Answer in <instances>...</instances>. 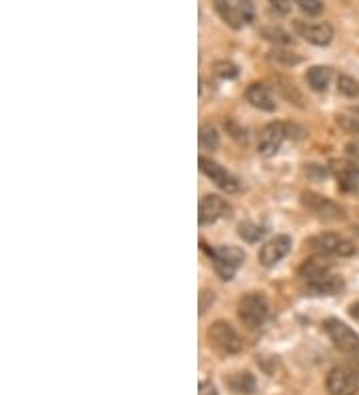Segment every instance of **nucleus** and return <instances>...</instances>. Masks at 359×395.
Instances as JSON below:
<instances>
[{
  "label": "nucleus",
  "mask_w": 359,
  "mask_h": 395,
  "mask_svg": "<svg viewBox=\"0 0 359 395\" xmlns=\"http://www.w3.org/2000/svg\"><path fill=\"white\" fill-rule=\"evenodd\" d=\"M204 250L212 258L214 268H216L220 277L226 280V282H229L234 277V274H236V270L246 262V253L241 252L239 248H236V246H220V248L204 246Z\"/></svg>",
  "instance_id": "obj_1"
},
{
  "label": "nucleus",
  "mask_w": 359,
  "mask_h": 395,
  "mask_svg": "<svg viewBox=\"0 0 359 395\" xmlns=\"http://www.w3.org/2000/svg\"><path fill=\"white\" fill-rule=\"evenodd\" d=\"M239 319L250 329H258L268 319V302L261 294H248L239 299Z\"/></svg>",
  "instance_id": "obj_2"
},
{
  "label": "nucleus",
  "mask_w": 359,
  "mask_h": 395,
  "mask_svg": "<svg viewBox=\"0 0 359 395\" xmlns=\"http://www.w3.org/2000/svg\"><path fill=\"white\" fill-rule=\"evenodd\" d=\"M326 389L329 395H355L359 389V372L353 367H334L327 373Z\"/></svg>",
  "instance_id": "obj_3"
},
{
  "label": "nucleus",
  "mask_w": 359,
  "mask_h": 395,
  "mask_svg": "<svg viewBox=\"0 0 359 395\" xmlns=\"http://www.w3.org/2000/svg\"><path fill=\"white\" fill-rule=\"evenodd\" d=\"M326 331L336 348L351 355H359V336L348 324H343L338 318H329L326 321Z\"/></svg>",
  "instance_id": "obj_4"
},
{
  "label": "nucleus",
  "mask_w": 359,
  "mask_h": 395,
  "mask_svg": "<svg viewBox=\"0 0 359 395\" xmlns=\"http://www.w3.org/2000/svg\"><path fill=\"white\" fill-rule=\"evenodd\" d=\"M207 340L210 343L220 350L222 353H238L241 350V340H239V336L236 333V329L232 328L229 324L226 321H214L210 328H207Z\"/></svg>",
  "instance_id": "obj_5"
},
{
  "label": "nucleus",
  "mask_w": 359,
  "mask_h": 395,
  "mask_svg": "<svg viewBox=\"0 0 359 395\" xmlns=\"http://www.w3.org/2000/svg\"><path fill=\"white\" fill-rule=\"evenodd\" d=\"M314 250L319 253H326V256H339V258H348L355 253V244L351 240H348L346 236H339L334 231H327V234H319L312 240Z\"/></svg>",
  "instance_id": "obj_6"
},
{
  "label": "nucleus",
  "mask_w": 359,
  "mask_h": 395,
  "mask_svg": "<svg viewBox=\"0 0 359 395\" xmlns=\"http://www.w3.org/2000/svg\"><path fill=\"white\" fill-rule=\"evenodd\" d=\"M302 204L304 208H307L312 214H316L317 218L324 219H343L346 218V210L341 208L339 204H336L334 200H329L326 196H319L314 192H304L302 194Z\"/></svg>",
  "instance_id": "obj_7"
},
{
  "label": "nucleus",
  "mask_w": 359,
  "mask_h": 395,
  "mask_svg": "<svg viewBox=\"0 0 359 395\" xmlns=\"http://www.w3.org/2000/svg\"><path fill=\"white\" fill-rule=\"evenodd\" d=\"M294 26L295 33L314 46H327L334 40V28H331L329 22L295 21Z\"/></svg>",
  "instance_id": "obj_8"
},
{
  "label": "nucleus",
  "mask_w": 359,
  "mask_h": 395,
  "mask_svg": "<svg viewBox=\"0 0 359 395\" xmlns=\"http://www.w3.org/2000/svg\"><path fill=\"white\" fill-rule=\"evenodd\" d=\"M200 170L204 172V174L216 184L218 188H222L224 192H228V194H234V192H238L239 190V184L238 180L234 178V176L229 174L226 168H222L218 162H214V160H210L206 156H200Z\"/></svg>",
  "instance_id": "obj_9"
},
{
  "label": "nucleus",
  "mask_w": 359,
  "mask_h": 395,
  "mask_svg": "<svg viewBox=\"0 0 359 395\" xmlns=\"http://www.w3.org/2000/svg\"><path fill=\"white\" fill-rule=\"evenodd\" d=\"M290 250H292V238L290 236H275V238L261 246L258 260H260L261 265L272 268L278 262H282L283 258L290 253Z\"/></svg>",
  "instance_id": "obj_10"
},
{
  "label": "nucleus",
  "mask_w": 359,
  "mask_h": 395,
  "mask_svg": "<svg viewBox=\"0 0 359 395\" xmlns=\"http://www.w3.org/2000/svg\"><path fill=\"white\" fill-rule=\"evenodd\" d=\"M228 212L229 206L224 198L210 194V196H204L200 200V206H198V222H200V226H207V224H214V222H218L220 218L228 216Z\"/></svg>",
  "instance_id": "obj_11"
},
{
  "label": "nucleus",
  "mask_w": 359,
  "mask_h": 395,
  "mask_svg": "<svg viewBox=\"0 0 359 395\" xmlns=\"http://www.w3.org/2000/svg\"><path fill=\"white\" fill-rule=\"evenodd\" d=\"M285 136H287V132H285V126H283V124H280V122L268 124V126L263 128V132H261L260 142H258V152H260L261 156H266V158H272V156H275V154L280 152Z\"/></svg>",
  "instance_id": "obj_12"
},
{
  "label": "nucleus",
  "mask_w": 359,
  "mask_h": 395,
  "mask_svg": "<svg viewBox=\"0 0 359 395\" xmlns=\"http://www.w3.org/2000/svg\"><path fill=\"white\" fill-rule=\"evenodd\" d=\"M338 184L346 192H355L359 188V166L353 160H338L331 166Z\"/></svg>",
  "instance_id": "obj_13"
},
{
  "label": "nucleus",
  "mask_w": 359,
  "mask_h": 395,
  "mask_svg": "<svg viewBox=\"0 0 359 395\" xmlns=\"http://www.w3.org/2000/svg\"><path fill=\"white\" fill-rule=\"evenodd\" d=\"M246 98L250 102L253 108L263 110V112H273L275 110V98H273L272 90L266 84H250V88L246 90Z\"/></svg>",
  "instance_id": "obj_14"
},
{
  "label": "nucleus",
  "mask_w": 359,
  "mask_h": 395,
  "mask_svg": "<svg viewBox=\"0 0 359 395\" xmlns=\"http://www.w3.org/2000/svg\"><path fill=\"white\" fill-rule=\"evenodd\" d=\"M327 275H331V265L321 260V258H314V260H307L300 270V277L304 280L305 284L312 285L326 280Z\"/></svg>",
  "instance_id": "obj_15"
},
{
  "label": "nucleus",
  "mask_w": 359,
  "mask_h": 395,
  "mask_svg": "<svg viewBox=\"0 0 359 395\" xmlns=\"http://www.w3.org/2000/svg\"><path fill=\"white\" fill-rule=\"evenodd\" d=\"M226 385H228L232 391H236L239 395H251L258 389L256 377L248 372L232 373L229 377H226Z\"/></svg>",
  "instance_id": "obj_16"
},
{
  "label": "nucleus",
  "mask_w": 359,
  "mask_h": 395,
  "mask_svg": "<svg viewBox=\"0 0 359 395\" xmlns=\"http://www.w3.org/2000/svg\"><path fill=\"white\" fill-rule=\"evenodd\" d=\"M305 80H307L312 90L324 92L331 82V68L329 66H312L305 74Z\"/></svg>",
  "instance_id": "obj_17"
},
{
  "label": "nucleus",
  "mask_w": 359,
  "mask_h": 395,
  "mask_svg": "<svg viewBox=\"0 0 359 395\" xmlns=\"http://www.w3.org/2000/svg\"><path fill=\"white\" fill-rule=\"evenodd\" d=\"M214 4H216V12H218L220 16H222V21L229 24L232 28H241V21H239V14H238V6H232L229 4V0H214Z\"/></svg>",
  "instance_id": "obj_18"
},
{
  "label": "nucleus",
  "mask_w": 359,
  "mask_h": 395,
  "mask_svg": "<svg viewBox=\"0 0 359 395\" xmlns=\"http://www.w3.org/2000/svg\"><path fill=\"white\" fill-rule=\"evenodd\" d=\"M238 234L239 238H241L244 241H248V244H256V241H260L261 238L266 236V228H263V226H258V224H253V222H244V224H239Z\"/></svg>",
  "instance_id": "obj_19"
},
{
  "label": "nucleus",
  "mask_w": 359,
  "mask_h": 395,
  "mask_svg": "<svg viewBox=\"0 0 359 395\" xmlns=\"http://www.w3.org/2000/svg\"><path fill=\"white\" fill-rule=\"evenodd\" d=\"M198 140H200V146H202L204 150H216L220 146V134L218 130L212 128V126H200Z\"/></svg>",
  "instance_id": "obj_20"
},
{
  "label": "nucleus",
  "mask_w": 359,
  "mask_h": 395,
  "mask_svg": "<svg viewBox=\"0 0 359 395\" xmlns=\"http://www.w3.org/2000/svg\"><path fill=\"white\" fill-rule=\"evenodd\" d=\"M338 90L348 98H355V96H359V82L355 78L343 74V76L338 78Z\"/></svg>",
  "instance_id": "obj_21"
},
{
  "label": "nucleus",
  "mask_w": 359,
  "mask_h": 395,
  "mask_svg": "<svg viewBox=\"0 0 359 395\" xmlns=\"http://www.w3.org/2000/svg\"><path fill=\"white\" fill-rule=\"evenodd\" d=\"M294 2L295 6L307 16H319L324 12V8H326V4L321 0H294Z\"/></svg>",
  "instance_id": "obj_22"
},
{
  "label": "nucleus",
  "mask_w": 359,
  "mask_h": 395,
  "mask_svg": "<svg viewBox=\"0 0 359 395\" xmlns=\"http://www.w3.org/2000/svg\"><path fill=\"white\" fill-rule=\"evenodd\" d=\"M216 74H218L220 78L232 80V78L238 76V66L232 64L228 60H220V62H216Z\"/></svg>",
  "instance_id": "obj_23"
},
{
  "label": "nucleus",
  "mask_w": 359,
  "mask_h": 395,
  "mask_svg": "<svg viewBox=\"0 0 359 395\" xmlns=\"http://www.w3.org/2000/svg\"><path fill=\"white\" fill-rule=\"evenodd\" d=\"M338 124L341 130L359 136V116H338Z\"/></svg>",
  "instance_id": "obj_24"
},
{
  "label": "nucleus",
  "mask_w": 359,
  "mask_h": 395,
  "mask_svg": "<svg viewBox=\"0 0 359 395\" xmlns=\"http://www.w3.org/2000/svg\"><path fill=\"white\" fill-rule=\"evenodd\" d=\"M263 36L270 40V42H278V44H290L292 42V36L282 30V28H266L263 30Z\"/></svg>",
  "instance_id": "obj_25"
},
{
  "label": "nucleus",
  "mask_w": 359,
  "mask_h": 395,
  "mask_svg": "<svg viewBox=\"0 0 359 395\" xmlns=\"http://www.w3.org/2000/svg\"><path fill=\"white\" fill-rule=\"evenodd\" d=\"M238 14H239V21H241V24H248V22L253 21L256 12H253V6H251L250 0H239Z\"/></svg>",
  "instance_id": "obj_26"
},
{
  "label": "nucleus",
  "mask_w": 359,
  "mask_h": 395,
  "mask_svg": "<svg viewBox=\"0 0 359 395\" xmlns=\"http://www.w3.org/2000/svg\"><path fill=\"white\" fill-rule=\"evenodd\" d=\"M226 128H228V132L238 140V142H241V144H246L248 142V132L244 130L241 126H239L238 122H234V120H229V122H226Z\"/></svg>",
  "instance_id": "obj_27"
},
{
  "label": "nucleus",
  "mask_w": 359,
  "mask_h": 395,
  "mask_svg": "<svg viewBox=\"0 0 359 395\" xmlns=\"http://www.w3.org/2000/svg\"><path fill=\"white\" fill-rule=\"evenodd\" d=\"M272 58L273 60H278V62H282L285 66H294V64H300L302 62V58L295 55H290V52H283V50H275L272 52Z\"/></svg>",
  "instance_id": "obj_28"
},
{
  "label": "nucleus",
  "mask_w": 359,
  "mask_h": 395,
  "mask_svg": "<svg viewBox=\"0 0 359 395\" xmlns=\"http://www.w3.org/2000/svg\"><path fill=\"white\" fill-rule=\"evenodd\" d=\"M270 4H272V8L278 14H290V11H292V2L290 0H270Z\"/></svg>",
  "instance_id": "obj_29"
},
{
  "label": "nucleus",
  "mask_w": 359,
  "mask_h": 395,
  "mask_svg": "<svg viewBox=\"0 0 359 395\" xmlns=\"http://www.w3.org/2000/svg\"><path fill=\"white\" fill-rule=\"evenodd\" d=\"M200 395H218V389L212 382H202L200 384Z\"/></svg>",
  "instance_id": "obj_30"
},
{
  "label": "nucleus",
  "mask_w": 359,
  "mask_h": 395,
  "mask_svg": "<svg viewBox=\"0 0 359 395\" xmlns=\"http://www.w3.org/2000/svg\"><path fill=\"white\" fill-rule=\"evenodd\" d=\"M346 152H348L349 158L359 160V142H349L348 146H346Z\"/></svg>",
  "instance_id": "obj_31"
},
{
  "label": "nucleus",
  "mask_w": 359,
  "mask_h": 395,
  "mask_svg": "<svg viewBox=\"0 0 359 395\" xmlns=\"http://www.w3.org/2000/svg\"><path fill=\"white\" fill-rule=\"evenodd\" d=\"M349 316L359 324V304H351V306H349Z\"/></svg>",
  "instance_id": "obj_32"
},
{
  "label": "nucleus",
  "mask_w": 359,
  "mask_h": 395,
  "mask_svg": "<svg viewBox=\"0 0 359 395\" xmlns=\"http://www.w3.org/2000/svg\"><path fill=\"white\" fill-rule=\"evenodd\" d=\"M351 114H355V116H359V106H358V108H351Z\"/></svg>",
  "instance_id": "obj_33"
}]
</instances>
